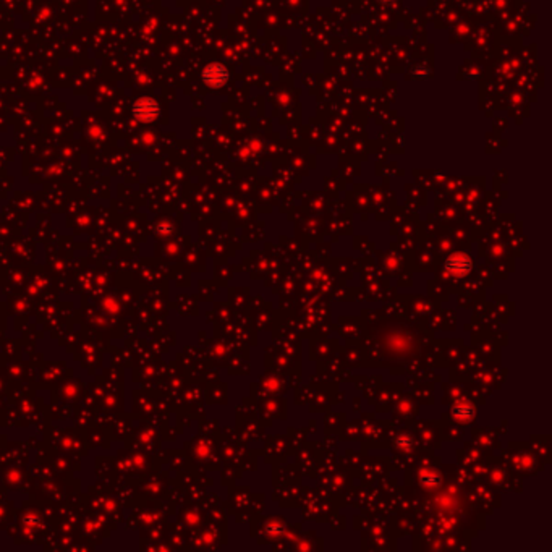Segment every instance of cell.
Listing matches in <instances>:
<instances>
[{
    "mask_svg": "<svg viewBox=\"0 0 552 552\" xmlns=\"http://www.w3.org/2000/svg\"><path fill=\"white\" fill-rule=\"evenodd\" d=\"M133 114L139 121H152L159 115V105L151 97H143L136 101L133 107Z\"/></svg>",
    "mask_w": 552,
    "mask_h": 552,
    "instance_id": "obj_1",
    "label": "cell"
},
{
    "mask_svg": "<svg viewBox=\"0 0 552 552\" xmlns=\"http://www.w3.org/2000/svg\"><path fill=\"white\" fill-rule=\"evenodd\" d=\"M471 262L465 255H455L447 261V269L457 275H465L470 271Z\"/></svg>",
    "mask_w": 552,
    "mask_h": 552,
    "instance_id": "obj_2",
    "label": "cell"
}]
</instances>
